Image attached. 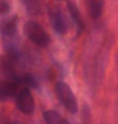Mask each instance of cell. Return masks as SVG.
<instances>
[{
    "instance_id": "cell-1",
    "label": "cell",
    "mask_w": 118,
    "mask_h": 124,
    "mask_svg": "<svg viewBox=\"0 0 118 124\" xmlns=\"http://www.w3.org/2000/svg\"><path fill=\"white\" fill-rule=\"evenodd\" d=\"M55 93L60 103L67 111L71 114H76L78 111L77 99L70 85L63 81L57 82L55 85Z\"/></svg>"
},
{
    "instance_id": "cell-2",
    "label": "cell",
    "mask_w": 118,
    "mask_h": 124,
    "mask_svg": "<svg viewBox=\"0 0 118 124\" xmlns=\"http://www.w3.org/2000/svg\"><path fill=\"white\" fill-rule=\"evenodd\" d=\"M24 33L30 41L40 47H45L50 41V37L45 29L34 21H28L24 28Z\"/></svg>"
},
{
    "instance_id": "cell-3",
    "label": "cell",
    "mask_w": 118,
    "mask_h": 124,
    "mask_svg": "<svg viewBox=\"0 0 118 124\" xmlns=\"http://www.w3.org/2000/svg\"><path fill=\"white\" fill-rule=\"evenodd\" d=\"M18 109L25 115H32L35 111V101L29 88H24L16 97Z\"/></svg>"
},
{
    "instance_id": "cell-4",
    "label": "cell",
    "mask_w": 118,
    "mask_h": 124,
    "mask_svg": "<svg viewBox=\"0 0 118 124\" xmlns=\"http://www.w3.org/2000/svg\"><path fill=\"white\" fill-rule=\"evenodd\" d=\"M49 18L52 26L57 33L63 35L67 32V23L66 17L60 11V9L54 8L49 11Z\"/></svg>"
},
{
    "instance_id": "cell-5",
    "label": "cell",
    "mask_w": 118,
    "mask_h": 124,
    "mask_svg": "<svg viewBox=\"0 0 118 124\" xmlns=\"http://www.w3.org/2000/svg\"><path fill=\"white\" fill-rule=\"evenodd\" d=\"M18 29L17 16L7 18L0 24V32L2 37L7 40H11L15 37Z\"/></svg>"
},
{
    "instance_id": "cell-6",
    "label": "cell",
    "mask_w": 118,
    "mask_h": 124,
    "mask_svg": "<svg viewBox=\"0 0 118 124\" xmlns=\"http://www.w3.org/2000/svg\"><path fill=\"white\" fill-rule=\"evenodd\" d=\"M67 6H68V9L70 13L71 17H72L73 20L75 23L77 33L78 35H79L84 30V23H83V18L80 15L78 8L75 6V3H73L72 2H68L67 3Z\"/></svg>"
},
{
    "instance_id": "cell-7",
    "label": "cell",
    "mask_w": 118,
    "mask_h": 124,
    "mask_svg": "<svg viewBox=\"0 0 118 124\" xmlns=\"http://www.w3.org/2000/svg\"><path fill=\"white\" fill-rule=\"evenodd\" d=\"M46 124H70L68 120L54 110H47L43 114Z\"/></svg>"
},
{
    "instance_id": "cell-8",
    "label": "cell",
    "mask_w": 118,
    "mask_h": 124,
    "mask_svg": "<svg viewBox=\"0 0 118 124\" xmlns=\"http://www.w3.org/2000/svg\"><path fill=\"white\" fill-rule=\"evenodd\" d=\"M104 7V0H90L89 8L90 13L93 19H98L102 14Z\"/></svg>"
},
{
    "instance_id": "cell-9",
    "label": "cell",
    "mask_w": 118,
    "mask_h": 124,
    "mask_svg": "<svg viewBox=\"0 0 118 124\" xmlns=\"http://www.w3.org/2000/svg\"><path fill=\"white\" fill-rule=\"evenodd\" d=\"M21 85L24 86V88H38V82L36 79L31 74H24L21 76Z\"/></svg>"
},
{
    "instance_id": "cell-10",
    "label": "cell",
    "mask_w": 118,
    "mask_h": 124,
    "mask_svg": "<svg viewBox=\"0 0 118 124\" xmlns=\"http://www.w3.org/2000/svg\"><path fill=\"white\" fill-rule=\"evenodd\" d=\"M91 121V110L90 107L87 104H84L81 109V123L80 124H90Z\"/></svg>"
},
{
    "instance_id": "cell-11",
    "label": "cell",
    "mask_w": 118,
    "mask_h": 124,
    "mask_svg": "<svg viewBox=\"0 0 118 124\" xmlns=\"http://www.w3.org/2000/svg\"><path fill=\"white\" fill-rule=\"evenodd\" d=\"M10 11V6L5 0H0V15L7 14Z\"/></svg>"
},
{
    "instance_id": "cell-12",
    "label": "cell",
    "mask_w": 118,
    "mask_h": 124,
    "mask_svg": "<svg viewBox=\"0 0 118 124\" xmlns=\"http://www.w3.org/2000/svg\"><path fill=\"white\" fill-rule=\"evenodd\" d=\"M0 100H1V101H5V100H4L3 96V93H2V90H1V85H0Z\"/></svg>"
},
{
    "instance_id": "cell-13",
    "label": "cell",
    "mask_w": 118,
    "mask_h": 124,
    "mask_svg": "<svg viewBox=\"0 0 118 124\" xmlns=\"http://www.w3.org/2000/svg\"><path fill=\"white\" fill-rule=\"evenodd\" d=\"M8 124H21V123H19V122H17V121H11Z\"/></svg>"
}]
</instances>
